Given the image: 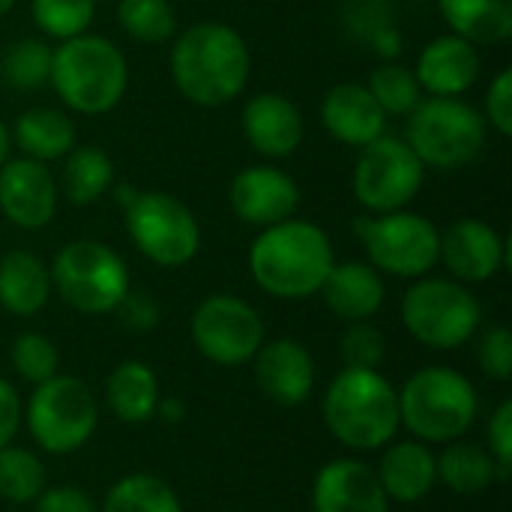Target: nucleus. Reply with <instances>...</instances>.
<instances>
[{
	"label": "nucleus",
	"instance_id": "43",
	"mask_svg": "<svg viewBox=\"0 0 512 512\" xmlns=\"http://www.w3.org/2000/svg\"><path fill=\"white\" fill-rule=\"evenodd\" d=\"M18 423H21V402H18V393H15V387H12L6 378H0V450L9 447V441L15 438Z\"/></svg>",
	"mask_w": 512,
	"mask_h": 512
},
{
	"label": "nucleus",
	"instance_id": "13",
	"mask_svg": "<svg viewBox=\"0 0 512 512\" xmlns=\"http://www.w3.org/2000/svg\"><path fill=\"white\" fill-rule=\"evenodd\" d=\"M195 348L219 366H243L264 345L261 315L234 294L207 297L189 321Z\"/></svg>",
	"mask_w": 512,
	"mask_h": 512
},
{
	"label": "nucleus",
	"instance_id": "6",
	"mask_svg": "<svg viewBox=\"0 0 512 512\" xmlns=\"http://www.w3.org/2000/svg\"><path fill=\"white\" fill-rule=\"evenodd\" d=\"M405 144L423 168L456 171L471 165L486 147V117L459 96H423L408 114Z\"/></svg>",
	"mask_w": 512,
	"mask_h": 512
},
{
	"label": "nucleus",
	"instance_id": "38",
	"mask_svg": "<svg viewBox=\"0 0 512 512\" xmlns=\"http://www.w3.org/2000/svg\"><path fill=\"white\" fill-rule=\"evenodd\" d=\"M480 369L495 378V381H510L512 378V333L507 327L495 324L483 333L480 348H477Z\"/></svg>",
	"mask_w": 512,
	"mask_h": 512
},
{
	"label": "nucleus",
	"instance_id": "30",
	"mask_svg": "<svg viewBox=\"0 0 512 512\" xmlns=\"http://www.w3.org/2000/svg\"><path fill=\"white\" fill-rule=\"evenodd\" d=\"M99 512H183V504L165 480L129 474L108 489Z\"/></svg>",
	"mask_w": 512,
	"mask_h": 512
},
{
	"label": "nucleus",
	"instance_id": "23",
	"mask_svg": "<svg viewBox=\"0 0 512 512\" xmlns=\"http://www.w3.org/2000/svg\"><path fill=\"white\" fill-rule=\"evenodd\" d=\"M321 294L333 315L354 324V321H369L384 306L387 288L375 267L363 261H345V264H333V270L321 285Z\"/></svg>",
	"mask_w": 512,
	"mask_h": 512
},
{
	"label": "nucleus",
	"instance_id": "34",
	"mask_svg": "<svg viewBox=\"0 0 512 512\" xmlns=\"http://www.w3.org/2000/svg\"><path fill=\"white\" fill-rule=\"evenodd\" d=\"M369 93L375 96V102L384 108V114H396V117H408L420 99H423V90L414 78V69L402 66V63H381L372 75H369Z\"/></svg>",
	"mask_w": 512,
	"mask_h": 512
},
{
	"label": "nucleus",
	"instance_id": "32",
	"mask_svg": "<svg viewBox=\"0 0 512 512\" xmlns=\"http://www.w3.org/2000/svg\"><path fill=\"white\" fill-rule=\"evenodd\" d=\"M117 24L135 42L159 45L177 33V15L171 0H120Z\"/></svg>",
	"mask_w": 512,
	"mask_h": 512
},
{
	"label": "nucleus",
	"instance_id": "37",
	"mask_svg": "<svg viewBox=\"0 0 512 512\" xmlns=\"http://www.w3.org/2000/svg\"><path fill=\"white\" fill-rule=\"evenodd\" d=\"M339 348H342V360L348 369H378L384 360L387 342H384V333L378 327H372L366 321H354L345 330Z\"/></svg>",
	"mask_w": 512,
	"mask_h": 512
},
{
	"label": "nucleus",
	"instance_id": "45",
	"mask_svg": "<svg viewBox=\"0 0 512 512\" xmlns=\"http://www.w3.org/2000/svg\"><path fill=\"white\" fill-rule=\"evenodd\" d=\"M9 147H12V135H9V129H6V123L0 120V168H3L6 159H9Z\"/></svg>",
	"mask_w": 512,
	"mask_h": 512
},
{
	"label": "nucleus",
	"instance_id": "29",
	"mask_svg": "<svg viewBox=\"0 0 512 512\" xmlns=\"http://www.w3.org/2000/svg\"><path fill=\"white\" fill-rule=\"evenodd\" d=\"M114 183V162L102 147H72L63 156L60 189L72 204H96Z\"/></svg>",
	"mask_w": 512,
	"mask_h": 512
},
{
	"label": "nucleus",
	"instance_id": "12",
	"mask_svg": "<svg viewBox=\"0 0 512 512\" xmlns=\"http://www.w3.org/2000/svg\"><path fill=\"white\" fill-rule=\"evenodd\" d=\"M426 168L417 153L393 135H381L372 144L360 147V159L354 168V195L369 213H393L405 210L420 186Z\"/></svg>",
	"mask_w": 512,
	"mask_h": 512
},
{
	"label": "nucleus",
	"instance_id": "18",
	"mask_svg": "<svg viewBox=\"0 0 512 512\" xmlns=\"http://www.w3.org/2000/svg\"><path fill=\"white\" fill-rule=\"evenodd\" d=\"M312 507L315 512H387L390 498L366 462L333 459L315 477Z\"/></svg>",
	"mask_w": 512,
	"mask_h": 512
},
{
	"label": "nucleus",
	"instance_id": "27",
	"mask_svg": "<svg viewBox=\"0 0 512 512\" xmlns=\"http://www.w3.org/2000/svg\"><path fill=\"white\" fill-rule=\"evenodd\" d=\"M450 33L474 45H501L512 36V0H438Z\"/></svg>",
	"mask_w": 512,
	"mask_h": 512
},
{
	"label": "nucleus",
	"instance_id": "10",
	"mask_svg": "<svg viewBox=\"0 0 512 512\" xmlns=\"http://www.w3.org/2000/svg\"><path fill=\"white\" fill-rule=\"evenodd\" d=\"M24 420L33 441L45 453L66 456L81 450L93 438L99 405L87 384L72 375H54L36 384Z\"/></svg>",
	"mask_w": 512,
	"mask_h": 512
},
{
	"label": "nucleus",
	"instance_id": "5",
	"mask_svg": "<svg viewBox=\"0 0 512 512\" xmlns=\"http://www.w3.org/2000/svg\"><path fill=\"white\" fill-rule=\"evenodd\" d=\"M477 420L474 384L450 366L411 375L399 393V426L423 444L459 441Z\"/></svg>",
	"mask_w": 512,
	"mask_h": 512
},
{
	"label": "nucleus",
	"instance_id": "25",
	"mask_svg": "<svg viewBox=\"0 0 512 512\" xmlns=\"http://www.w3.org/2000/svg\"><path fill=\"white\" fill-rule=\"evenodd\" d=\"M12 144L27 159L48 165L54 159H63L75 147V123L69 120V114L48 105L27 108L12 126Z\"/></svg>",
	"mask_w": 512,
	"mask_h": 512
},
{
	"label": "nucleus",
	"instance_id": "14",
	"mask_svg": "<svg viewBox=\"0 0 512 512\" xmlns=\"http://www.w3.org/2000/svg\"><path fill=\"white\" fill-rule=\"evenodd\" d=\"M57 180L45 162L36 159H6L0 168V213L24 228L39 231L45 228L57 213Z\"/></svg>",
	"mask_w": 512,
	"mask_h": 512
},
{
	"label": "nucleus",
	"instance_id": "35",
	"mask_svg": "<svg viewBox=\"0 0 512 512\" xmlns=\"http://www.w3.org/2000/svg\"><path fill=\"white\" fill-rule=\"evenodd\" d=\"M30 15L45 36L66 42L87 33L96 15V0H33Z\"/></svg>",
	"mask_w": 512,
	"mask_h": 512
},
{
	"label": "nucleus",
	"instance_id": "19",
	"mask_svg": "<svg viewBox=\"0 0 512 512\" xmlns=\"http://www.w3.org/2000/svg\"><path fill=\"white\" fill-rule=\"evenodd\" d=\"M480 51L474 42L444 33L432 39L417 57V84L429 96H462L480 78Z\"/></svg>",
	"mask_w": 512,
	"mask_h": 512
},
{
	"label": "nucleus",
	"instance_id": "26",
	"mask_svg": "<svg viewBox=\"0 0 512 512\" xmlns=\"http://www.w3.org/2000/svg\"><path fill=\"white\" fill-rule=\"evenodd\" d=\"M105 399L117 420L138 426V423H147L150 417H156V405L162 396H159V381L147 363L123 360L108 375Z\"/></svg>",
	"mask_w": 512,
	"mask_h": 512
},
{
	"label": "nucleus",
	"instance_id": "47",
	"mask_svg": "<svg viewBox=\"0 0 512 512\" xmlns=\"http://www.w3.org/2000/svg\"><path fill=\"white\" fill-rule=\"evenodd\" d=\"M12 6H15V0H0V18H3Z\"/></svg>",
	"mask_w": 512,
	"mask_h": 512
},
{
	"label": "nucleus",
	"instance_id": "9",
	"mask_svg": "<svg viewBox=\"0 0 512 512\" xmlns=\"http://www.w3.org/2000/svg\"><path fill=\"white\" fill-rule=\"evenodd\" d=\"M354 234L363 243L375 270L399 276V279H420L438 264L441 252V231L432 219L408 210L375 213L354 219Z\"/></svg>",
	"mask_w": 512,
	"mask_h": 512
},
{
	"label": "nucleus",
	"instance_id": "40",
	"mask_svg": "<svg viewBox=\"0 0 512 512\" xmlns=\"http://www.w3.org/2000/svg\"><path fill=\"white\" fill-rule=\"evenodd\" d=\"M489 453L498 465L501 480H507L512 465V402H501L489 420Z\"/></svg>",
	"mask_w": 512,
	"mask_h": 512
},
{
	"label": "nucleus",
	"instance_id": "17",
	"mask_svg": "<svg viewBox=\"0 0 512 512\" xmlns=\"http://www.w3.org/2000/svg\"><path fill=\"white\" fill-rule=\"evenodd\" d=\"M255 381L267 399L276 405L294 408L303 405L315 390V363L312 354L294 339H273L258 348Z\"/></svg>",
	"mask_w": 512,
	"mask_h": 512
},
{
	"label": "nucleus",
	"instance_id": "15",
	"mask_svg": "<svg viewBox=\"0 0 512 512\" xmlns=\"http://www.w3.org/2000/svg\"><path fill=\"white\" fill-rule=\"evenodd\" d=\"M438 261L456 276V282H489L507 267L510 246L489 222L459 219L441 234Z\"/></svg>",
	"mask_w": 512,
	"mask_h": 512
},
{
	"label": "nucleus",
	"instance_id": "42",
	"mask_svg": "<svg viewBox=\"0 0 512 512\" xmlns=\"http://www.w3.org/2000/svg\"><path fill=\"white\" fill-rule=\"evenodd\" d=\"M36 512H99L96 504L75 486H51L36 498Z\"/></svg>",
	"mask_w": 512,
	"mask_h": 512
},
{
	"label": "nucleus",
	"instance_id": "31",
	"mask_svg": "<svg viewBox=\"0 0 512 512\" xmlns=\"http://www.w3.org/2000/svg\"><path fill=\"white\" fill-rule=\"evenodd\" d=\"M54 48L39 36H24L12 42L0 57V78L15 90H39L51 78Z\"/></svg>",
	"mask_w": 512,
	"mask_h": 512
},
{
	"label": "nucleus",
	"instance_id": "28",
	"mask_svg": "<svg viewBox=\"0 0 512 512\" xmlns=\"http://www.w3.org/2000/svg\"><path fill=\"white\" fill-rule=\"evenodd\" d=\"M438 465V480L453 492V495H480L486 492L501 474L489 450L480 444H465V441H450Z\"/></svg>",
	"mask_w": 512,
	"mask_h": 512
},
{
	"label": "nucleus",
	"instance_id": "8",
	"mask_svg": "<svg viewBox=\"0 0 512 512\" xmlns=\"http://www.w3.org/2000/svg\"><path fill=\"white\" fill-rule=\"evenodd\" d=\"M480 321L477 297L456 279H417L402 297L405 330L438 351L465 345L480 330Z\"/></svg>",
	"mask_w": 512,
	"mask_h": 512
},
{
	"label": "nucleus",
	"instance_id": "20",
	"mask_svg": "<svg viewBox=\"0 0 512 512\" xmlns=\"http://www.w3.org/2000/svg\"><path fill=\"white\" fill-rule=\"evenodd\" d=\"M321 120L327 132L348 147H366L387 129V114L375 102L366 84H336L321 102Z\"/></svg>",
	"mask_w": 512,
	"mask_h": 512
},
{
	"label": "nucleus",
	"instance_id": "46",
	"mask_svg": "<svg viewBox=\"0 0 512 512\" xmlns=\"http://www.w3.org/2000/svg\"><path fill=\"white\" fill-rule=\"evenodd\" d=\"M135 198H138V192H135L132 186H117V201L123 204V210H126Z\"/></svg>",
	"mask_w": 512,
	"mask_h": 512
},
{
	"label": "nucleus",
	"instance_id": "16",
	"mask_svg": "<svg viewBox=\"0 0 512 512\" xmlns=\"http://www.w3.org/2000/svg\"><path fill=\"white\" fill-rule=\"evenodd\" d=\"M228 198L240 222L270 228L294 216L300 204V189L291 174L273 165H252L231 180Z\"/></svg>",
	"mask_w": 512,
	"mask_h": 512
},
{
	"label": "nucleus",
	"instance_id": "41",
	"mask_svg": "<svg viewBox=\"0 0 512 512\" xmlns=\"http://www.w3.org/2000/svg\"><path fill=\"white\" fill-rule=\"evenodd\" d=\"M114 312H117L120 324L135 333H147L159 324V303L144 291H126Z\"/></svg>",
	"mask_w": 512,
	"mask_h": 512
},
{
	"label": "nucleus",
	"instance_id": "39",
	"mask_svg": "<svg viewBox=\"0 0 512 512\" xmlns=\"http://www.w3.org/2000/svg\"><path fill=\"white\" fill-rule=\"evenodd\" d=\"M486 120L498 135H512V69H501L486 93Z\"/></svg>",
	"mask_w": 512,
	"mask_h": 512
},
{
	"label": "nucleus",
	"instance_id": "2",
	"mask_svg": "<svg viewBox=\"0 0 512 512\" xmlns=\"http://www.w3.org/2000/svg\"><path fill=\"white\" fill-rule=\"evenodd\" d=\"M336 255L324 228L285 219L258 234L249 249V270L261 291L279 300H303L321 291Z\"/></svg>",
	"mask_w": 512,
	"mask_h": 512
},
{
	"label": "nucleus",
	"instance_id": "21",
	"mask_svg": "<svg viewBox=\"0 0 512 512\" xmlns=\"http://www.w3.org/2000/svg\"><path fill=\"white\" fill-rule=\"evenodd\" d=\"M243 135L261 156L285 159L303 141V114L282 93H258L243 108Z\"/></svg>",
	"mask_w": 512,
	"mask_h": 512
},
{
	"label": "nucleus",
	"instance_id": "33",
	"mask_svg": "<svg viewBox=\"0 0 512 512\" xmlns=\"http://www.w3.org/2000/svg\"><path fill=\"white\" fill-rule=\"evenodd\" d=\"M45 489L42 462L24 447L0 450V498L12 504H33Z\"/></svg>",
	"mask_w": 512,
	"mask_h": 512
},
{
	"label": "nucleus",
	"instance_id": "22",
	"mask_svg": "<svg viewBox=\"0 0 512 512\" xmlns=\"http://www.w3.org/2000/svg\"><path fill=\"white\" fill-rule=\"evenodd\" d=\"M375 474H378V483H381L384 495L390 501H399V504L423 501L438 483L435 453L426 444H417V441L390 444L384 450L381 465H378Z\"/></svg>",
	"mask_w": 512,
	"mask_h": 512
},
{
	"label": "nucleus",
	"instance_id": "11",
	"mask_svg": "<svg viewBox=\"0 0 512 512\" xmlns=\"http://www.w3.org/2000/svg\"><path fill=\"white\" fill-rule=\"evenodd\" d=\"M126 231L138 252L159 267H183L201 249L195 213L168 192H138L126 207Z\"/></svg>",
	"mask_w": 512,
	"mask_h": 512
},
{
	"label": "nucleus",
	"instance_id": "36",
	"mask_svg": "<svg viewBox=\"0 0 512 512\" xmlns=\"http://www.w3.org/2000/svg\"><path fill=\"white\" fill-rule=\"evenodd\" d=\"M9 357H12L15 372L30 384H42V381L54 378L57 366H60V354H57L54 342L42 333H21L12 342Z\"/></svg>",
	"mask_w": 512,
	"mask_h": 512
},
{
	"label": "nucleus",
	"instance_id": "7",
	"mask_svg": "<svg viewBox=\"0 0 512 512\" xmlns=\"http://www.w3.org/2000/svg\"><path fill=\"white\" fill-rule=\"evenodd\" d=\"M51 270V288L60 300L84 315L114 312L129 291V270L123 258L99 240H72L57 255Z\"/></svg>",
	"mask_w": 512,
	"mask_h": 512
},
{
	"label": "nucleus",
	"instance_id": "44",
	"mask_svg": "<svg viewBox=\"0 0 512 512\" xmlns=\"http://www.w3.org/2000/svg\"><path fill=\"white\" fill-rule=\"evenodd\" d=\"M183 414H186V408H183L180 399H171L168 396V399H159V405H156V417L165 420V423H180Z\"/></svg>",
	"mask_w": 512,
	"mask_h": 512
},
{
	"label": "nucleus",
	"instance_id": "24",
	"mask_svg": "<svg viewBox=\"0 0 512 512\" xmlns=\"http://www.w3.org/2000/svg\"><path fill=\"white\" fill-rule=\"evenodd\" d=\"M51 270L39 255L12 249L0 258V306L9 315H36L51 297Z\"/></svg>",
	"mask_w": 512,
	"mask_h": 512
},
{
	"label": "nucleus",
	"instance_id": "3",
	"mask_svg": "<svg viewBox=\"0 0 512 512\" xmlns=\"http://www.w3.org/2000/svg\"><path fill=\"white\" fill-rule=\"evenodd\" d=\"M330 435L351 450H378L399 432V393L378 369L339 372L324 396Z\"/></svg>",
	"mask_w": 512,
	"mask_h": 512
},
{
	"label": "nucleus",
	"instance_id": "1",
	"mask_svg": "<svg viewBox=\"0 0 512 512\" xmlns=\"http://www.w3.org/2000/svg\"><path fill=\"white\" fill-rule=\"evenodd\" d=\"M249 72V45L231 24H189L174 39L171 78L192 105L219 108L225 102H234L246 90Z\"/></svg>",
	"mask_w": 512,
	"mask_h": 512
},
{
	"label": "nucleus",
	"instance_id": "4",
	"mask_svg": "<svg viewBox=\"0 0 512 512\" xmlns=\"http://www.w3.org/2000/svg\"><path fill=\"white\" fill-rule=\"evenodd\" d=\"M48 84L75 114H108L129 87V63L111 39L81 33L54 48Z\"/></svg>",
	"mask_w": 512,
	"mask_h": 512
}]
</instances>
